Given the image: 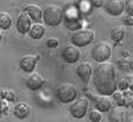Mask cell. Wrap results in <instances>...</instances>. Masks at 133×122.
<instances>
[{
    "label": "cell",
    "mask_w": 133,
    "mask_h": 122,
    "mask_svg": "<svg viewBox=\"0 0 133 122\" xmlns=\"http://www.w3.org/2000/svg\"><path fill=\"white\" fill-rule=\"evenodd\" d=\"M93 83L102 96H112L117 89L116 70L109 62H101L93 72Z\"/></svg>",
    "instance_id": "cell-1"
},
{
    "label": "cell",
    "mask_w": 133,
    "mask_h": 122,
    "mask_svg": "<svg viewBox=\"0 0 133 122\" xmlns=\"http://www.w3.org/2000/svg\"><path fill=\"white\" fill-rule=\"evenodd\" d=\"M64 12L58 5H49L43 11V22L49 27H57L61 23Z\"/></svg>",
    "instance_id": "cell-2"
},
{
    "label": "cell",
    "mask_w": 133,
    "mask_h": 122,
    "mask_svg": "<svg viewBox=\"0 0 133 122\" xmlns=\"http://www.w3.org/2000/svg\"><path fill=\"white\" fill-rule=\"evenodd\" d=\"M94 37H95L94 32L90 29H78L71 36V43H72V45L78 47V49L86 47L93 43Z\"/></svg>",
    "instance_id": "cell-3"
},
{
    "label": "cell",
    "mask_w": 133,
    "mask_h": 122,
    "mask_svg": "<svg viewBox=\"0 0 133 122\" xmlns=\"http://www.w3.org/2000/svg\"><path fill=\"white\" fill-rule=\"evenodd\" d=\"M78 92L75 86L70 83H64L57 89V97L64 104H71L76 99Z\"/></svg>",
    "instance_id": "cell-4"
},
{
    "label": "cell",
    "mask_w": 133,
    "mask_h": 122,
    "mask_svg": "<svg viewBox=\"0 0 133 122\" xmlns=\"http://www.w3.org/2000/svg\"><path fill=\"white\" fill-rule=\"evenodd\" d=\"M91 57L98 63L105 62L111 57V46L105 42L97 43L91 50Z\"/></svg>",
    "instance_id": "cell-5"
},
{
    "label": "cell",
    "mask_w": 133,
    "mask_h": 122,
    "mask_svg": "<svg viewBox=\"0 0 133 122\" xmlns=\"http://www.w3.org/2000/svg\"><path fill=\"white\" fill-rule=\"evenodd\" d=\"M89 103L86 98H80L78 100H74L70 105V113L74 119H82L86 116L88 112Z\"/></svg>",
    "instance_id": "cell-6"
},
{
    "label": "cell",
    "mask_w": 133,
    "mask_h": 122,
    "mask_svg": "<svg viewBox=\"0 0 133 122\" xmlns=\"http://www.w3.org/2000/svg\"><path fill=\"white\" fill-rule=\"evenodd\" d=\"M104 11L111 16H119L125 11L124 0H105Z\"/></svg>",
    "instance_id": "cell-7"
},
{
    "label": "cell",
    "mask_w": 133,
    "mask_h": 122,
    "mask_svg": "<svg viewBox=\"0 0 133 122\" xmlns=\"http://www.w3.org/2000/svg\"><path fill=\"white\" fill-rule=\"evenodd\" d=\"M61 57L67 63L72 65L80 59V51L74 45H68V46L64 47V50L61 51Z\"/></svg>",
    "instance_id": "cell-8"
},
{
    "label": "cell",
    "mask_w": 133,
    "mask_h": 122,
    "mask_svg": "<svg viewBox=\"0 0 133 122\" xmlns=\"http://www.w3.org/2000/svg\"><path fill=\"white\" fill-rule=\"evenodd\" d=\"M31 19L28 16L27 13H21L16 19V29L20 34L24 35L27 32H29L30 27H31Z\"/></svg>",
    "instance_id": "cell-9"
},
{
    "label": "cell",
    "mask_w": 133,
    "mask_h": 122,
    "mask_svg": "<svg viewBox=\"0 0 133 122\" xmlns=\"http://www.w3.org/2000/svg\"><path fill=\"white\" fill-rule=\"evenodd\" d=\"M39 57L38 55H32V54H27L20 61V67L21 69L25 73H31L36 67V63Z\"/></svg>",
    "instance_id": "cell-10"
},
{
    "label": "cell",
    "mask_w": 133,
    "mask_h": 122,
    "mask_svg": "<svg viewBox=\"0 0 133 122\" xmlns=\"http://www.w3.org/2000/svg\"><path fill=\"white\" fill-rule=\"evenodd\" d=\"M76 74L80 77V80L87 84L89 82V80H90L91 75H93V67H91V65L89 62H82L76 68Z\"/></svg>",
    "instance_id": "cell-11"
},
{
    "label": "cell",
    "mask_w": 133,
    "mask_h": 122,
    "mask_svg": "<svg viewBox=\"0 0 133 122\" xmlns=\"http://www.w3.org/2000/svg\"><path fill=\"white\" fill-rule=\"evenodd\" d=\"M24 12L35 23H39L43 20V9L38 5H28L24 8Z\"/></svg>",
    "instance_id": "cell-12"
},
{
    "label": "cell",
    "mask_w": 133,
    "mask_h": 122,
    "mask_svg": "<svg viewBox=\"0 0 133 122\" xmlns=\"http://www.w3.org/2000/svg\"><path fill=\"white\" fill-rule=\"evenodd\" d=\"M95 101V107L96 110H98L102 113H107V112H110V110L112 108V101L110 100L109 96H99V97H96L94 99Z\"/></svg>",
    "instance_id": "cell-13"
},
{
    "label": "cell",
    "mask_w": 133,
    "mask_h": 122,
    "mask_svg": "<svg viewBox=\"0 0 133 122\" xmlns=\"http://www.w3.org/2000/svg\"><path fill=\"white\" fill-rule=\"evenodd\" d=\"M27 86L32 91H37L42 88V85L44 84V78L37 73H34L28 77L27 82H25Z\"/></svg>",
    "instance_id": "cell-14"
},
{
    "label": "cell",
    "mask_w": 133,
    "mask_h": 122,
    "mask_svg": "<svg viewBox=\"0 0 133 122\" xmlns=\"http://www.w3.org/2000/svg\"><path fill=\"white\" fill-rule=\"evenodd\" d=\"M30 114V106L27 103H19L14 107V115L17 119H25Z\"/></svg>",
    "instance_id": "cell-15"
},
{
    "label": "cell",
    "mask_w": 133,
    "mask_h": 122,
    "mask_svg": "<svg viewBox=\"0 0 133 122\" xmlns=\"http://www.w3.org/2000/svg\"><path fill=\"white\" fill-rule=\"evenodd\" d=\"M45 34V27L42 23H35L30 27L29 35L32 39H41Z\"/></svg>",
    "instance_id": "cell-16"
},
{
    "label": "cell",
    "mask_w": 133,
    "mask_h": 122,
    "mask_svg": "<svg viewBox=\"0 0 133 122\" xmlns=\"http://www.w3.org/2000/svg\"><path fill=\"white\" fill-rule=\"evenodd\" d=\"M110 37H111V39L116 43L122 42L125 37V28L122 27V25H117V27L112 28Z\"/></svg>",
    "instance_id": "cell-17"
},
{
    "label": "cell",
    "mask_w": 133,
    "mask_h": 122,
    "mask_svg": "<svg viewBox=\"0 0 133 122\" xmlns=\"http://www.w3.org/2000/svg\"><path fill=\"white\" fill-rule=\"evenodd\" d=\"M109 121L110 122H123L124 121V112L122 111V108L117 107V108H114V110H110Z\"/></svg>",
    "instance_id": "cell-18"
},
{
    "label": "cell",
    "mask_w": 133,
    "mask_h": 122,
    "mask_svg": "<svg viewBox=\"0 0 133 122\" xmlns=\"http://www.w3.org/2000/svg\"><path fill=\"white\" fill-rule=\"evenodd\" d=\"M12 25V17L7 13H0V29L7 30Z\"/></svg>",
    "instance_id": "cell-19"
},
{
    "label": "cell",
    "mask_w": 133,
    "mask_h": 122,
    "mask_svg": "<svg viewBox=\"0 0 133 122\" xmlns=\"http://www.w3.org/2000/svg\"><path fill=\"white\" fill-rule=\"evenodd\" d=\"M89 120H90L91 122H101L102 112H99L98 110H96V108L91 110L90 113H89Z\"/></svg>",
    "instance_id": "cell-20"
},
{
    "label": "cell",
    "mask_w": 133,
    "mask_h": 122,
    "mask_svg": "<svg viewBox=\"0 0 133 122\" xmlns=\"http://www.w3.org/2000/svg\"><path fill=\"white\" fill-rule=\"evenodd\" d=\"M125 11L127 14L133 16V0H126L125 1Z\"/></svg>",
    "instance_id": "cell-21"
},
{
    "label": "cell",
    "mask_w": 133,
    "mask_h": 122,
    "mask_svg": "<svg viewBox=\"0 0 133 122\" xmlns=\"http://www.w3.org/2000/svg\"><path fill=\"white\" fill-rule=\"evenodd\" d=\"M89 2L94 8H102V7H104L105 0H89Z\"/></svg>",
    "instance_id": "cell-22"
},
{
    "label": "cell",
    "mask_w": 133,
    "mask_h": 122,
    "mask_svg": "<svg viewBox=\"0 0 133 122\" xmlns=\"http://www.w3.org/2000/svg\"><path fill=\"white\" fill-rule=\"evenodd\" d=\"M114 97H115L117 104H118L119 106H123L125 104V98L122 96V93H118V92L116 93V91H115V92H114Z\"/></svg>",
    "instance_id": "cell-23"
},
{
    "label": "cell",
    "mask_w": 133,
    "mask_h": 122,
    "mask_svg": "<svg viewBox=\"0 0 133 122\" xmlns=\"http://www.w3.org/2000/svg\"><path fill=\"white\" fill-rule=\"evenodd\" d=\"M58 45H59V43L56 38H51V39L48 40V46L50 49H56V47H58Z\"/></svg>",
    "instance_id": "cell-24"
},
{
    "label": "cell",
    "mask_w": 133,
    "mask_h": 122,
    "mask_svg": "<svg viewBox=\"0 0 133 122\" xmlns=\"http://www.w3.org/2000/svg\"><path fill=\"white\" fill-rule=\"evenodd\" d=\"M124 24L132 27V25H133V16H132V15H130V14L125 15V16H124Z\"/></svg>",
    "instance_id": "cell-25"
},
{
    "label": "cell",
    "mask_w": 133,
    "mask_h": 122,
    "mask_svg": "<svg viewBox=\"0 0 133 122\" xmlns=\"http://www.w3.org/2000/svg\"><path fill=\"white\" fill-rule=\"evenodd\" d=\"M117 86L119 88V90H126V89L130 86V84L127 83L126 80H121L119 81V83L117 84Z\"/></svg>",
    "instance_id": "cell-26"
},
{
    "label": "cell",
    "mask_w": 133,
    "mask_h": 122,
    "mask_svg": "<svg viewBox=\"0 0 133 122\" xmlns=\"http://www.w3.org/2000/svg\"><path fill=\"white\" fill-rule=\"evenodd\" d=\"M1 39H2V34L0 32V42H1Z\"/></svg>",
    "instance_id": "cell-27"
}]
</instances>
